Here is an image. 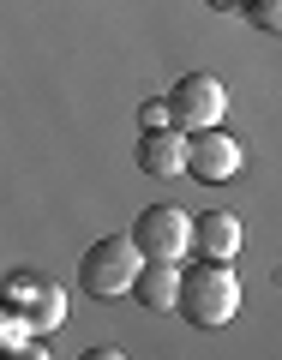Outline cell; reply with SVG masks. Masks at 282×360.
<instances>
[{
	"label": "cell",
	"instance_id": "6",
	"mask_svg": "<svg viewBox=\"0 0 282 360\" xmlns=\"http://www.w3.org/2000/svg\"><path fill=\"white\" fill-rule=\"evenodd\" d=\"M234 168H241V144H234L222 127L193 132V156H186V174H193V180H205V186H222Z\"/></svg>",
	"mask_w": 282,
	"mask_h": 360
},
{
	"label": "cell",
	"instance_id": "11",
	"mask_svg": "<svg viewBox=\"0 0 282 360\" xmlns=\"http://www.w3.org/2000/svg\"><path fill=\"white\" fill-rule=\"evenodd\" d=\"M156 127H174V108H168V96H162V103H144V108H139V132H156Z\"/></svg>",
	"mask_w": 282,
	"mask_h": 360
},
{
	"label": "cell",
	"instance_id": "8",
	"mask_svg": "<svg viewBox=\"0 0 282 360\" xmlns=\"http://www.w3.org/2000/svg\"><path fill=\"white\" fill-rule=\"evenodd\" d=\"M193 252L234 264V252H241V217H234V210H205V217H193Z\"/></svg>",
	"mask_w": 282,
	"mask_h": 360
},
{
	"label": "cell",
	"instance_id": "12",
	"mask_svg": "<svg viewBox=\"0 0 282 360\" xmlns=\"http://www.w3.org/2000/svg\"><path fill=\"white\" fill-rule=\"evenodd\" d=\"M210 6H217V13H246L252 0H210Z\"/></svg>",
	"mask_w": 282,
	"mask_h": 360
},
{
	"label": "cell",
	"instance_id": "4",
	"mask_svg": "<svg viewBox=\"0 0 282 360\" xmlns=\"http://www.w3.org/2000/svg\"><path fill=\"white\" fill-rule=\"evenodd\" d=\"M168 108H174L180 132H205V127H222L229 90H222V78H210V72H180L174 90H168Z\"/></svg>",
	"mask_w": 282,
	"mask_h": 360
},
{
	"label": "cell",
	"instance_id": "2",
	"mask_svg": "<svg viewBox=\"0 0 282 360\" xmlns=\"http://www.w3.org/2000/svg\"><path fill=\"white\" fill-rule=\"evenodd\" d=\"M139 270H144V252H139V240L127 229V234H103V240L78 258V283H84L90 300H120V295H132Z\"/></svg>",
	"mask_w": 282,
	"mask_h": 360
},
{
	"label": "cell",
	"instance_id": "5",
	"mask_svg": "<svg viewBox=\"0 0 282 360\" xmlns=\"http://www.w3.org/2000/svg\"><path fill=\"white\" fill-rule=\"evenodd\" d=\"M132 240H139L144 258H174L193 252V217L180 205H144L139 217H132Z\"/></svg>",
	"mask_w": 282,
	"mask_h": 360
},
{
	"label": "cell",
	"instance_id": "3",
	"mask_svg": "<svg viewBox=\"0 0 282 360\" xmlns=\"http://www.w3.org/2000/svg\"><path fill=\"white\" fill-rule=\"evenodd\" d=\"M0 307H13L37 336H49V330H60V319H66V288L49 283V276L18 270V276H6V288H0Z\"/></svg>",
	"mask_w": 282,
	"mask_h": 360
},
{
	"label": "cell",
	"instance_id": "1",
	"mask_svg": "<svg viewBox=\"0 0 282 360\" xmlns=\"http://www.w3.org/2000/svg\"><path fill=\"white\" fill-rule=\"evenodd\" d=\"M234 312H241L234 264H222V258H198L193 270H180V319H186V324H198V330H222Z\"/></svg>",
	"mask_w": 282,
	"mask_h": 360
},
{
	"label": "cell",
	"instance_id": "9",
	"mask_svg": "<svg viewBox=\"0 0 282 360\" xmlns=\"http://www.w3.org/2000/svg\"><path fill=\"white\" fill-rule=\"evenodd\" d=\"M132 295H139L150 312H180V264L174 258H144Z\"/></svg>",
	"mask_w": 282,
	"mask_h": 360
},
{
	"label": "cell",
	"instance_id": "7",
	"mask_svg": "<svg viewBox=\"0 0 282 360\" xmlns=\"http://www.w3.org/2000/svg\"><path fill=\"white\" fill-rule=\"evenodd\" d=\"M186 156H193V132L180 127H156V132H139V168L150 180H168L186 168Z\"/></svg>",
	"mask_w": 282,
	"mask_h": 360
},
{
	"label": "cell",
	"instance_id": "10",
	"mask_svg": "<svg viewBox=\"0 0 282 360\" xmlns=\"http://www.w3.org/2000/svg\"><path fill=\"white\" fill-rule=\"evenodd\" d=\"M246 18H252L258 30H270V37H282V0H252Z\"/></svg>",
	"mask_w": 282,
	"mask_h": 360
}]
</instances>
